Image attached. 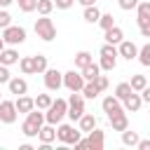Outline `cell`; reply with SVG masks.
I'll return each mask as SVG.
<instances>
[{
	"label": "cell",
	"instance_id": "cell-11",
	"mask_svg": "<svg viewBox=\"0 0 150 150\" xmlns=\"http://www.w3.org/2000/svg\"><path fill=\"white\" fill-rule=\"evenodd\" d=\"M117 56H122V59L131 61V59H136V56H138V47H136L131 40H122V42L117 45Z\"/></svg>",
	"mask_w": 150,
	"mask_h": 150
},
{
	"label": "cell",
	"instance_id": "cell-3",
	"mask_svg": "<svg viewBox=\"0 0 150 150\" xmlns=\"http://www.w3.org/2000/svg\"><path fill=\"white\" fill-rule=\"evenodd\" d=\"M56 138L63 143V145H75L80 138H82V131L75 129L73 124H56Z\"/></svg>",
	"mask_w": 150,
	"mask_h": 150
},
{
	"label": "cell",
	"instance_id": "cell-39",
	"mask_svg": "<svg viewBox=\"0 0 150 150\" xmlns=\"http://www.w3.org/2000/svg\"><path fill=\"white\" fill-rule=\"evenodd\" d=\"M9 23H12V16H9V12H5V9L0 7V30H2V28H7Z\"/></svg>",
	"mask_w": 150,
	"mask_h": 150
},
{
	"label": "cell",
	"instance_id": "cell-24",
	"mask_svg": "<svg viewBox=\"0 0 150 150\" xmlns=\"http://www.w3.org/2000/svg\"><path fill=\"white\" fill-rule=\"evenodd\" d=\"M98 16H101V9H98L96 5H89V7H84V12H82V19H84L87 23H96Z\"/></svg>",
	"mask_w": 150,
	"mask_h": 150
},
{
	"label": "cell",
	"instance_id": "cell-5",
	"mask_svg": "<svg viewBox=\"0 0 150 150\" xmlns=\"http://www.w3.org/2000/svg\"><path fill=\"white\" fill-rule=\"evenodd\" d=\"M82 115H84V96H82L80 91H70V96H68V112H66V117H70L73 122H77Z\"/></svg>",
	"mask_w": 150,
	"mask_h": 150
},
{
	"label": "cell",
	"instance_id": "cell-36",
	"mask_svg": "<svg viewBox=\"0 0 150 150\" xmlns=\"http://www.w3.org/2000/svg\"><path fill=\"white\" fill-rule=\"evenodd\" d=\"M35 7H38V0H19V9H21V12H26V14H28V12H33Z\"/></svg>",
	"mask_w": 150,
	"mask_h": 150
},
{
	"label": "cell",
	"instance_id": "cell-13",
	"mask_svg": "<svg viewBox=\"0 0 150 150\" xmlns=\"http://www.w3.org/2000/svg\"><path fill=\"white\" fill-rule=\"evenodd\" d=\"M101 108H103V112H105V115H115V112L124 110V108H122V101H120V98H117L115 94L105 96V98L101 101Z\"/></svg>",
	"mask_w": 150,
	"mask_h": 150
},
{
	"label": "cell",
	"instance_id": "cell-49",
	"mask_svg": "<svg viewBox=\"0 0 150 150\" xmlns=\"http://www.w3.org/2000/svg\"><path fill=\"white\" fill-rule=\"evenodd\" d=\"M0 101H2V96H0Z\"/></svg>",
	"mask_w": 150,
	"mask_h": 150
},
{
	"label": "cell",
	"instance_id": "cell-42",
	"mask_svg": "<svg viewBox=\"0 0 150 150\" xmlns=\"http://www.w3.org/2000/svg\"><path fill=\"white\" fill-rule=\"evenodd\" d=\"M75 5V0H54V7L56 9H70Z\"/></svg>",
	"mask_w": 150,
	"mask_h": 150
},
{
	"label": "cell",
	"instance_id": "cell-20",
	"mask_svg": "<svg viewBox=\"0 0 150 150\" xmlns=\"http://www.w3.org/2000/svg\"><path fill=\"white\" fill-rule=\"evenodd\" d=\"M105 35V42H110V45H120L122 40H124V33H122V28L120 26H112V28H108V30H103Z\"/></svg>",
	"mask_w": 150,
	"mask_h": 150
},
{
	"label": "cell",
	"instance_id": "cell-45",
	"mask_svg": "<svg viewBox=\"0 0 150 150\" xmlns=\"http://www.w3.org/2000/svg\"><path fill=\"white\" fill-rule=\"evenodd\" d=\"M136 148H138V150H150V138H138Z\"/></svg>",
	"mask_w": 150,
	"mask_h": 150
},
{
	"label": "cell",
	"instance_id": "cell-29",
	"mask_svg": "<svg viewBox=\"0 0 150 150\" xmlns=\"http://www.w3.org/2000/svg\"><path fill=\"white\" fill-rule=\"evenodd\" d=\"M19 68L23 75H35L33 73V56H21L19 59Z\"/></svg>",
	"mask_w": 150,
	"mask_h": 150
},
{
	"label": "cell",
	"instance_id": "cell-12",
	"mask_svg": "<svg viewBox=\"0 0 150 150\" xmlns=\"http://www.w3.org/2000/svg\"><path fill=\"white\" fill-rule=\"evenodd\" d=\"M108 122H110L112 131H124V129H129L127 110H120V112H115V115H108Z\"/></svg>",
	"mask_w": 150,
	"mask_h": 150
},
{
	"label": "cell",
	"instance_id": "cell-8",
	"mask_svg": "<svg viewBox=\"0 0 150 150\" xmlns=\"http://www.w3.org/2000/svg\"><path fill=\"white\" fill-rule=\"evenodd\" d=\"M84 82H87V80L82 77V73H77L75 68L68 70V73H63V87H66L68 91H82Z\"/></svg>",
	"mask_w": 150,
	"mask_h": 150
},
{
	"label": "cell",
	"instance_id": "cell-40",
	"mask_svg": "<svg viewBox=\"0 0 150 150\" xmlns=\"http://www.w3.org/2000/svg\"><path fill=\"white\" fill-rule=\"evenodd\" d=\"M9 77H12V75H9V66H2V63H0V84H7Z\"/></svg>",
	"mask_w": 150,
	"mask_h": 150
},
{
	"label": "cell",
	"instance_id": "cell-30",
	"mask_svg": "<svg viewBox=\"0 0 150 150\" xmlns=\"http://www.w3.org/2000/svg\"><path fill=\"white\" fill-rule=\"evenodd\" d=\"M131 91H134V89H131V84H129V82H120V84L115 87V96H117L120 101H124Z\"/></svg>",
	"mask_w": 150,
	"mask_h": 150
},
{
	"label": "cell",
	"instance_id": "cell-27",
	"mask_svg": "<svg viewBox=\"0 0 150 150\" xmlns=\"http://www.w3.org/2000/svg\"><path fill=\"white\" fill-rule=\"evenodd\" d=\"M138 138H141V136H138L136 131H129V129H124V131H122V143H124V145H129V148H136Z\"/></svg>",
	"mask_w": 150,
	"mask_h": 150
},
{
	"label": "cell",
	"instance_id": "cell-6",
	"mask_svg": "<svg viewBox=\"0 0 150 150\" xmlns=\"http://www.w3.org/2000/svg\"><path fill=\"white\" fill-rule=\"evenodd\" d=\"M2 40H5V45H9V47L26 42V28H23V26L9 23L7 28H2Z\"/></svg>",
	"mask_w": 150,
	"mask_h": 150
},
{
	"label": "cell",
	"instance_id": "cell-35",
	"mask_svg": "<svg viewBox=\"0 0 150 150\" xmlns=\"http://www.w3.org/2000/svg\"><path fill=\"white\" fill-rule=\"evenodd\" d=\"M129 84H131L134 91H141V89L148 84V80H145V75H131V82H129Z\"/></svg>",
	"mask_w": 150,
	"mask_h": 150
},
{
	"label": "cell",
	"instance_id": "cell-7",
	"mask_svg": "<svg viewBox=\"0 0 150 150\" xmlns=\"http://www.w3.org/2000/svg\"><path fill=\"white\" fill-rule=\"evenodd\" d=\"M16 117H19V110H16L14 101L2 98V101H0V122H2V124H14Z\"/></svg>",
	"mask_w": 150,
	"mask_h": 150
},
{
	"label": "cell",
	"instance_id": "cell-44",
	"mask_svg": "<svg viewBox=\"0 0 150 150\" xmlns=\"http://www.w3.org/2000/svg\"><path fill=\"white\" fill-rule=\"evenodd\" d=\"M138 94H141V98H143V103H148V105H150V87L145 84V87H143V89H141Z\"/></svg>",
	"mask_w": 150,
	"mask_h": 150
},
{
	"label": "cell",
	"instance_id": "cell-15",
	"mask_svg": "<svg viewBox=\"0 0 150 150\" xmlns=\"http://www.w3.org/2000/svg\"><path fill=\"white\" fill-rule=\"evenodd\" d=\"M7 89H9V94H14V96H21V94H28V82H26L23 77H9V82H7Z\"/></svg>",
	"mask_w": 150,
	"mask_h": 150
},
{
	"label": "cell",
	"instance_id": "cell-47",
	"mask_svg": "<svg viewBox=\"0 0 150 150\" xmlns=\"http://www.w3.org/2000/svg\"><path fill=\"white\" fill-rule=\"evenodd\" d=\"M12 2H14V0H0V7H2V9H5V7H9V5H12Z\"/></svg>",
	"mask_w": 150,
	"mask_h": 150
},
{
	"label": "cell",
	"instance_id": "cell-33",
	"mask_svg": "<svg viewBox=\"0 0 150 150\" xmlns=\"http://www.w3.org/2000/svg\"><path fill=\"white\" fill-rule=\"evenodd\" d=\"M52 96L49 94H38V98H35V108H40V110H47L49 105H52Z\"/></svg>",
	"mask_w": 150,
	"mask_h": 150
},
{
	"label": "cell",
	"instance_id": "cell-4",
	"mask_svg": "<svg viewBox=\"0 0 150 150\" xmlns=\"http://www.w3.org/2000/svg\"><path fill=\"white\" fill-rule=\"evenodd\" d=\"M35 33H38V38L45 40V42H52V40L56 38V26H54V21L49 19V14H47V16H40V19L35 21Z\"/></svg>",
	"mask_w": 150,
	"mask_h": 150
},
{
	"label": "cell",
	"instance_id": "cell-25",
	"mask_svg": "<svg viewBox=\"0 0 150 150\" xmlns=\"http://www.w3.org/2000/svg\"><path fill=\"white\" fill-rule=\"evenodd\" d=\"M84 98H96L101 91H98V87H96V82L91 80V82H84V87H82V91H80Z\"/></svg>",
	"mask_w": 150,
	"mask_h": 150
},
{
	"label": "cell",
	"instance_id": "cell-31",
	"mask_svg": "<svg viewBox=\"0 0 150 150\" xmlns=\"http://www.w3.org/2000/svg\"><path fill=\"white\" fill-rule=\"evenodd\" d=\"M35 9H38L40 16H47V14L54 9V0H38V7H35Z\"/></svg>",
	"mask_w": 150,
	"mask_h": 150
},
{
	"label": "cell",
	"instance_id": "cell-10",
	"mask_svg": "<svg viewBox=\"0 0 150 150\" xmlns=\"http://www.w3.org/2000/svg\"><path fill=\"white\" fill-rule=\"evenodd\" d=\"M103 145H105V131H101V129L94 127L87 134V148L89 150H103Z\"/></svg>",
	"mask_w": 150,
	"mask_h": 150
},
{
	"label": "cell",
	"instance_id": "cell-43",
	"mask_svg": "<svg viewBox=\"0 0 150 150\" xmlns=\"http://www.w3.org/2000/svg\"><path fill=\"white\" fill-rule=\"evenodd\" d=\"M138 30H141L143 38H150V21H141L138 23Z\"/></svg>",
	"mask_w": 150,
	"mask_h": 150
},
{
	"label": "cell",
	"instance_id": "cell-1",
	"mask_svg": "<svg viewBox=\"0 0 150 150\" xmlns=\"http://www.w3.org/2000/svg\"><path fill=\"white\" fill-rule=\"evenodd\" d=\"M42 124H45V110L33 108L30 112H26V120H23V124H21V134H23L26 138H35Z\"/></svg>",
	"mask_w": 150,
	"mask_h": 150
},
{
	"label": "cell",
	"instance_id": "cell-41",
	"mask_svg": "<svg viewBox=\"0 0 150 150\" xmlns=\"http://www.w3.org/2000/svg\"><path fill=\"white\" fill-rule=\"evenodd\" d=\"M94 82H96L98 91H105V89H108V77H105V75H101V73H98V77H96Z\"/></svg>",
	"mask_w": 150,
	"mask_h": 150
},
{
	"label": "cell",
	"instance_id": "cell-34",
	"mask_svg": "<svg viewBox=\"0 0 150 150\" xmlns=\"http://www.w3.org/2000/svg\"><path fill=\"white\" fill-rule=\"evenodd\" d=\"M96 23H98L103 30H108V28H112V26H115V16H112V14H101Z\"/></svg>",
	"mask_w": 150,
	"mask_h": 150
},
{
	"label": "cell",
	"instance_id": "cell-18",
	"mask_svg": "<svg viewBox=\"0 0 150 150\" xmlns=\"http://www.w3.org/2000/svg\"><path fill=\"white\" fill-rule=\"evenodd\" d=\"M0 63H2V66H14V63H19V52H16L14 47H5V49L0 52Z\"/></svg>",
	"mask_w": 150,
	"mask_h": 150
},
{
	"label": "cell",
	"instance_id": "cell-22",
	"mask_svg": "<svg viewBox=\"0 0 150 150\" xmlns=\"http://www.w3.org/2000/svg\"><path fill=\"white\" fill-rule=\"evenodd\" d=\"M80 73H82V77H84L87 82H91V80H96V77H98V73H101V66L91 61V63H87L84 68H80Z\"/></svg>",
	"mask_w": 150,
	"mask_h": 150
},
{
	"label": "cell",
	"instance_id": "cell-2",
	"mask_svg": "<svg viewBox=\"0 0 150 150\" xmlns=\"http://www.w3.org/2000/svg\"><path fill=\"white\" fill-rule=\"evenodd\" d=\"M66 112H68V101H66V98H56V101H52V105L45 110V122L59 124V122L66 117Z\"/></svg>",
	"mask_w": 150,
	"mask_h": 150
},
{
	"label": "cell",
	"instance_id": "cell-50",
	"mask_svg": "<svg viewBox=\"0 0 150 150\" xmlns=\"http://www.w3.org/2000/svg\"><path fill=\"white\" fill-rule=\"evenodd\" d=\"M16 2H19V0H16Z\"/></svg>",
	"mask_w": 150,
	"mask_h": 150
},
{
	"label": "cell",
	"instance_id": "cell-21",
	"mask_svg": "<svg viewBox=\"0 0 150 150\" xmlns=\"http://www.w3.org/2000/svg\"><path fill=\"white\" fill-rule=\"evenodd\" d=\"M141 21H150V0H141L136 5V23Z\"/></svg>",
	"mask_w": 150,
	"mask_h": 150
},
{
	"label": "cell",
	"instance_id": "cell-46",
	"mask_svg": "<svg viewBox=\"0 0 150 150\" xmlns=\"http://www.w3.org/2000/svg\"><path fill=\"white\" fill-rule=\"evenodd\" d=\"M75 2H80L82 7H89V5H96V0H75Z\"/></svg>",
	"mask_w": 150,
	"mask_h": 150
},
{
	"label": "cell",
	"instance_id": "cell-48",
	"mask_svg": "<svg viewBox=\"0 0 150 150\" xmlns=\"http://www.w3.org/2000/svg\"><path fill=\"white\" fill-rule=\"evenodd\" d=\"M5 47H7V45H5V40H2V35H0V52H2Z\"/></svg>",
	"mask_w": 150,
	"mask_h": 150
},
{
	"label": "cell",
	"instance_id": "cell-14",
	"mask_svg": "<svg viewBox=\"0 0 150 150\" xmlns=\"http://www.w3.org/2000/svg\"><path fill=\"white\" fill-rule=\"evenodd\" d=\"M141 105H143V98H141V94H138V91H131V94L122 101V108H124L127 112H138V110H141Z\"/></svg>",
	"mask_w": 150,
	"mask_h": 150
},
{
	"label": "cell",
	"instance_id": "cell-23",
	"mask_svg": "<svg viewBox=\"0 0 150 150\" xmlns=\"http://www.w3.org/2000/svg\"><path fill=\"white\" fill-rule=\"evenodd\" d=\"M47 68H49L47 56H45V54H35V56H33V73H35V75H42Z\"/></svg>",
	"mask_w": 150,
	"mask_h": 150
},
{
	"label": "cell",
	"instance_id": "cell-37",
	"mask_svg": "<svg viewBox=\"0 0 150 150\" xmlns=\"http://www.w3.org/2000/svg\"><path fill=\"white\" fill-rule=\"evenodd\" d=\"M101 56H117V45L105 42V45L101 47Z\"/></svg>",
	"mask_w": 150,
	"mask_h": 150
},
{
	"label": "cell",
	"instance_id": "cell-28",
	"mask_svg": "<svg viewBox=\"0 0 150 150\" xmlns=\"http://www.w3.org/2000/svg\"><path fill=\"white\" fill-rule=\"evenodd\" d=\"M91 61H94V59H91V54H89L87 49H82V52L75 54V66H77V68H84V66L91 63Z\"/></svg>",
	"mask_w": 150,
	"mask_h": 150
},
{
	"label": "cell",
	"instance_id": "cell-16",
	"mask_svg": "<svg viewBox=\"0 0 150 150\" xmlns=\"http://www.w3.org/2000/svg\"><path fill=\"white\" fill-rule=\"evenodd\" d=\"M38 138H40V143H54L56 141V124L45 122L40 127V131H38Z\"/></svg>",
	"mask_w": 150,
	"mask_h": 150
},
{
	"label": "cell",
	"instance_id": "cell-9",
	"mask_svg": "<svg viewBox=\"0 0 150 150\" xmlns=\"http://www.w3.org/2000/svg\"><path fill=\"white\" fill-rule=\"evenodd\" d=\"M42 75H45V87H47L49 91H59V89L63 87V73H61V70L47 68Z\"/></svg>",
	"mask_w": 150,
	"mask_h": 150
},
{
	"label": "cell",
	"instance_id": "cell-17",
	"mask_svg": "<svg viewBox=\"0 0 150 150\" xmlns=\"http://www.w3.org/2000/svg\"><path fill=\"white\" fill-rule=\"evenodd\" d=\"M14 105H16V110L19 112H30L33 108H35V98H30V96H26V94H21V96H16V101H14Z\"/></svg>",
	"mask_w": 150,
	"mask_h": 150
},
{
	"label": "cell",
	"instance_id": "cell-32",
	"mask_svg": "<svg viewBox=\"0 0 150 150\" xmlns=\"http://www.w3.org/2000/svg\"><path fill=\"white\" fill-rule=\"evenodd\" d=\"M98 66H101V70H115V66H117V56H101Z\"/></svg>",
	"mask_w": 150,
	"mask_h": 150
},
{
	"label": "cell",
	"instance_id": "cell-19",
	"mask_svg": "<svg viewBox=\"0 0 150 150\" xmlns=\"http://www.w3.org/2000/svg\"><path fill=\"white\" fill-rule=\"evenodd\" d=\"M94 127H96V117H94L91 112H84V115L77 120V129H80L82 134H89Z\"/></svg>",
	"mask_w": 150,
	"mask_h": 150
},
{
	"label": "cell",
	"instance_id": "cell-38",
	"mask_svg": "<svg viewBox=\"0 0 150 150\" xmlns=\"http://www.w3.org/2000/svg\"><path fill=\"white\" fill-rule=\"evenodd\" d=\"M141 0H117V5H120V9H124V12H131V9H136V5H138Z\"/></svg>",
	"mask_w": 150,
	"mask_h": 150
},
{
	"label": "cell",
	"instance_id": "cell-26",
	"mask_svg": "<svg viewBox=\"0 0 150 150\" xmlns=\"http://www.w3.org/2000/svg\"><path fill=\"white\" fill-rule=\"evenodd\" d=\"M136 59L141 61V66L150 68V42H145L143 47H138V56H136Z\"/></svg>",
	"mask_w": 150,
	"mask_h": 150
}]
</instances>
